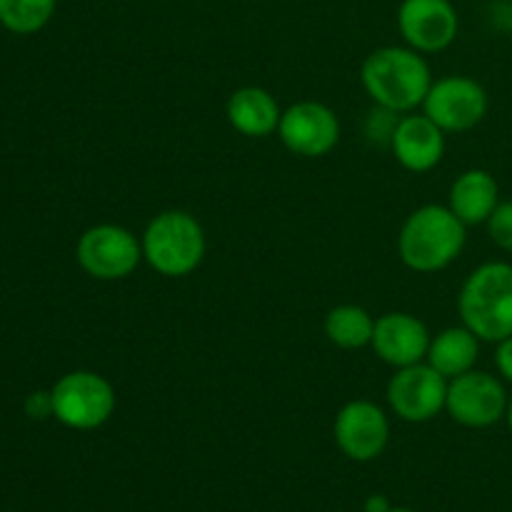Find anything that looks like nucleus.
<instances>
[{
	"mask_svg": "<svg viewBox=\"0 0 512 512\" xmlns=\"http://www.w3.org/2000/svg\"><path fill=\"white\" fill-rule=\"evenodd\" d=\"M365 93L380 110L410 113L423 105L433 78L423 53L400 45H385L373 50L360 68Z\"/></svg>",
	"mask_w": 512,
	"mask_h": 512,
	"instance_id": "1",
	"label": "nucleus"
},
{
	"mask_svg": "<svg viewBox=\"0 0 512 512\" xmlns=\"http://www.w3.org/2000/svg\"><path fill=\"white\" fill-rule=\"evenodd\" d=\"M468 225L448 205H423L405 218L398 235V255L415 273H438L460 258Z\"/></svg>",
	"mask_w": 512,
	"mask_h": 512,
	"instance_id": "2",
	"label": "nucleus"
},
{
	"mask_svg": "<svg viewBox=\"0 0 512 512\" xmlns=\"http://www.w3.org/2000/svg\"><path fill=\"white\" fill-rule=\"evenodd\" d=\"M458 313L480 343H500L512 335V265L503 260L483 263L465 278L458 295Z\"/></svg>",
	"mask_w": 512,
	"mask_h": 512,
	"instance_id": "3",
	"label": "nucleus"
},
{
	"mask_svg": "<svg viewBox=\"0 0 512 512\" xmlns=\"http://www.w3.org/2000/svg\"><path fill=\"white\" fill-rule=\"evenodd\" d=\"M143 260L163 278H185L205 258V230L185 210H163L143 230Z\"/></svg>",
	"mask_w": 512,
	"mask_h": 512,
	"instance_id": "4",
	"label": "nucleus"
},
{
	"mask_svg": "<svg viewBox=\"0 0 512 512\" xmlns=\"http://www.w3.org/2000/svg\"><path fill=\"white\" fill-rule=\"evenodd\" d=\"M53 418L70 430L103 428L115 413V388L93 370H73L50 390Z\"/></svg>",
	"mask_w": 512,
	"mask_h": 512,
	"instance_id": "5",
	"label": "nucleus"
},
{
	"mask_svg": "<svg viewBox=\"0 0 512 512\" xmlns=\"http://www.w3.org/2000/svg\"><path fill=\"white\" fill-rule=\"evenodd\" d=\"M78 265L95 280H125L138 270L143 245L128 228L115 223L93 225L85 230L75 250Z\"/></svg>",
	"mask_w": 512,
	"mask_h": 512,
	"instance_id": "6",
	"label": "nucleus"
},
{
	"mask_svg": "<svg viewBox=\"0 0 512 512\" xmlns=\"http://www.w3.org/2000/svg\"><path fill=\"white\" fill-rule=\"evenodd\" d=\"M510 395L505 383L485 370H468L458 378L448 380V400L445 410L463 428L483 430L493 428L508 415Z\"/></svg>",
	"mask_w": 512,
	"mask_h": 512,
	"instance_id": "7",
	"label": "nucleus"
},
{
	"mask_svg": "<svg viewBox=\"0 0 512 512\" xmlns=\"http://www.w3.org/2000/svg\"><path fill=\"white\" fill-rule=\"evenodd\" d=\"M488 90L468 75H448L430 85L423 113L443 133H468L488 115Z\"/></svg>",
	"mask_w": 512,
	"mask_h": 512,
	"instance_id": "8",
	"label": "nucleus"
},
{
	"mask_svg": "<svg viewBox=\"0 0 512 512\" xmlns=\"http://www.w3.org/2000/svg\"><path fill=\"white\" fill-rule=\"evenodd\" d=\"M388 405L405 423H428L445 410L448 400V378L433 365L415 363L398 368L388 383Z\"/></svg>",
	"mask_w": 512,
	"mask_h": 512,
	"instance_id": "9",
	"label": "nucleus"
},
{
	"mask_svg": "<svg viewBox=\"0 0 512 512\" xmlns=\"http://www.w3.org/2000/svg\"><path fill=\"white\" fill-rule=\"evenodd\" d=\"M278 135L285 148L300 158H323L338 145L340 120L333 108L318 100H298L283 110Z\"/></svg>",
	"mask_w": 512,
	"mask_h": 512,
	"instance_id": "10",
	"label": "nucleus"
},
{
	"mask_svg": "<svg viewBox=\"0 0 512 512\" xmlns=\"http://www.w3.org/2000/svg\"><path fill=\"white\" fill-rule=\"evenodd\" d=\"M333 435L345 458L370 463L388 448L390 420L380 405L370 400H350L335 415Z\"/></svg>",
	"mask_w": 512,
	"mask_h": 512,
	"instance_id": "11",
	"label": "nucleus"
},
{
	"mask_svg": "<svg viewBox=\"0 0 512 512\" xmlns=\"http://www.w3.org/2000/svg\"><path fill=\"white\" fill-rule=\"evenodd\" d=\"M460 18L450 0H403L398 8V30L408 48L418 53H440L458 38Z\"/></svg>",
	"mask_w": 512,
	"mask_h": 512,
	"instance_id": "12",
	"label": "nucleus"
},
{
	"mask_svg": "<svg viewBox=\"0 0 512 512\" xmlns=\"http://www.w3.org/2000/svg\"><path fill=\"white\" fill-rule=\"evenodd\" d=\"M370 348L390 368L423 363L430 348V333L423 320L410 313H385L375 320Z\"/></svg>",
	"mask_w": 512,
	"mask_h": 512,
	"instance_id": "13",
	"label": "nucleus"
},
{
	"mask_svg": "<svg viewBox=\"0 0 512 512\" xmlns=\"http://www.w3.org/2000/svg\"><path fill=\"white\" fill-rule=\"evenodd\" d=\"M390 148L395 160L410 173H428L443 160L445 133L428 115H405L393 125Z\"/></svg>",
	"mask_w": 512,
	"mask_h": 512,
	"instance_id": "14",
	"label": "nucleus"
},
{
	"mask_svg": "<svg viewBox=\"0 0 512 512\" xmlns=\"http://www.w3.org/2000/svg\"><path fill=\"white\" fill-rule=\"evenodd\" d=\"M225 115H228L233 130H238L245 138H268V135L278 133L283 108L270 90L245 85L230 95Z\"/></svg>",
	"mask_w": 512,
	"mask_h": 512,
	"instance_id": "15",
	"label": "nucleus"
},
{
	"mask_svg": "<svg viewBox=\"0 0 512 512\" xmlns=\"http://www.w3.org/2000/svg\"><path fill=\"white\" fill-rule=\"evenodd\" d=\"M500 203L498 180L483 168H470L460 173L450 185L448 208L465 225H483Z\"/></svg>",
	"mask_w": 512,
	"mask_h": 512,
	"instance_id": "16",
	"label": "nucleus"
},
{
	"mask_svg": "<svg viewBox=\"0 0 512 512\" xmlns=\"http://www.w3.org/2000/svg\"><path fill=\"white\" fill-rule=\"evenodd\" d=\"M480 355V338L470 333L465 325H455V328H445L443 333L430 338L428 355L425 363L433 365L443 378L453 380L458 375L468 373L475 368Z\"/></svg>",
	"mask_w": 512,
	"mask_h": 512,
	"instance_id": "17",
	"label": "nucleus"
},
{
	"mask_svg": "<svg viewBox=\"0 0 512 512\" xmlns=\"http://www.w3.org/2000/svg\"><path fill=\"white\" fill-rule=\"evenodd\" d=\"M325 335L333 345L343 350H360L370 345L375 330V318L360 305H338L325 315Z\"/></svg>",
	"mask_w": 512,
	"mask_h": 512,
	"instance_id": "18",
	"label": "nucleus"
},
{
	"mask_svg": "<svg viewBox=\"0 0 512 512\" xmlns=\"http://www.w3.org/2000/svg\"><path fill=\"white\" fill-rule=\"evenodd\" d=\"M58 0H0V23L18 35L38 33L53 18Z\"/></svg>",
	"mask_w": 512,
	"mask_h": 512,
	"instance_id": "19",
	"label": "nucleus"
},
{
	"mask_svg": "<svg viewBox=\"0 0 512 512\" xmlns=\"http://www.w3.org/2000/svg\"><path fill=\"white\" fill-rule=\"evenodd\" d=\"M485 225H488L490 240L505 253H512V200H500Z\"/></svg>",
	"mask_w": 512,
	"mask_h": 512,
	"instance_id": "20",
	"label": "nucleus"
},
{
	"mask_svg": "<svg viewBox=\"0 0 512 512\" xmlns=\"http://www.w3.org/2000/svg\"><path fill=\"white\" fill-rule=\"evenodd\" d=\"M495 345H498V348H495V368H498L500 378L512 385V335Z\"/></svg>",
	"mask_w": 512,
	"mask_h": 512,
	"instance_id": "21",
	"label": "nucleus"
},
{
	"mask_svg": "<svg viewBox=\"0 0 512 512\" xmlns=\"http://www.w3.org/2000/svg\"><path fill=\"white\" fill-rule=\"evenodd\" d=\"M25 410H28L30 418H48L53 415V400H50V393H33L25 403Z\"/></svg>",
	"mask_w": 512,
	"mask_h": 512,
	"instance_id": "22",
	"label": "nucleus"
},
{
	"mask_svg": "<svg viewBox=\"0 0 512 512\" xmlns=\"http://www.w3.org/2000/svg\"><path fill=\"white\" fill-rule=\"evenodd\" d=\"M393 505L388 503L385 495H370L368 503H365V512H388Z\"/></svg>",
	"mask_w": 512,
	"mask_h": 512,
	"instance_id": "23",
	"label": "nucleus"
},
{
	"mask_svg": "<svg viewBox=\"0 0 512 512\" xmlns=\"http://www.w3.org/2000/svg\"><path fill=\"white\" fill-rule=\"evenodd\" d=\"M505 420H508V428L512 433V395H510V405H508V415H505Z\"/></svg>",
	"mask_w": 512,
	"mask_h": 512,
	"instance_id": "24",
	"label": "nucleus"
},
{
	"mask_svg": "<svg viewBox=\"0 0 512 512\" xmlns=\"http://www.w3.org/2000/svg\"><path fill=\"white\" fill-rule=\"evenodd\" d=\"M388 512H415V510H410V508H390Z\"/></svg>",
	"mask_w": 512,
	"mask_h": 512,
	"instance_id": "25",
	"label": "nucleus"
}]
</instances>
